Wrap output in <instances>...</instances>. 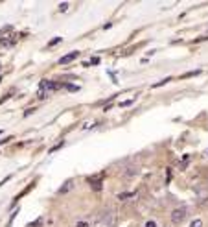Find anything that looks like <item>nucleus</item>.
Returning a JSON list of instances; mask_svg holds the SVG:
<instances>
[{"instance_id": "nucleus-1", "label": "nucleus", "mask_w": 208, "mask_h": 227, "mask_svg": "<svg viewBox=\"0 0 208 227\" xmlns=\"http://www.w3.org/2000/svg\"><path fill=\"white\" fill-rule=\"evenodd\" d=\"M92 227H116V211L114 209H103L96 216Z\"/></svg>"}, {"instance_id": "nucleus-2", "label": "nucleus", "mask_w": 208, "mask_h": 227, "mask_svg": "<svg viewBox=\"0 0 208 227\" xmlns=\"http://www.w3.org/2000/svg\"><path fill=\"white\" fill-rule=\"evenodd\" d=\"M186 216H188V209H186V207H177V209L171 211V222H173L175 225L182 224V222L186 220Z\"/></svg>"}, {"instance_id": "nucleus-3", "label": "nucleus", "mask_w": 208, "mask_h": 227, "mask_svg": "<svg viewBox=\"0 0 208 227\" xmlns=\"http://www.w3.org/2000/svg\"><path fill=\"white\" fill-rule=\"evenodd\" d=\"M138 174H140V166H136V164H129L122 170V177H125V179H133Z\"/></svg>"}, {"instance_id": "nucleus-4", "label": "nucleus", "mask_w": 208, "mask_h": 227, "mask_svg": "<svg viewBox=\"0 0 208 227\" xmlns=\"http://www.w3.org/2000/svg\"><path fill=\"white\" fill-rule=\"evenodd\" d=\"M195 196H197V201H206L208 200V185H197L194 188Z\"/></svg>"}, {"instance_id": "nucleus-5", "label": "nucleus", "mask_w": 208, "mask_h": 227, "mask_svg": "<svg viewBox=\"0 0 208 227\" xmlns=\"http://www.w3.org/2000/svg\"><path fill=\"white\" fill-rule=\"evenodd\" d=\"M76 57H79V52L76 50V52H70V54H66V55H63L61 59H59V65H68L70 61H74Z\"/></svg>"}, {"instance_id": "nucleus-6", "label": "nucleus", "mask_w": 208, "mask_h": 227, "mask_svg": "<svg viewBox=\"0 0 208 227\" xmlns=\"http://www.w3.org/2000/svg\"><path fill=\"white\" fill-rule=\"evenodd\" d=\"M76 187V183H74V179H68V181H65V185L59 188V194H68L72 188Z\"/></svg>"}, {"instance_id": "nucleus-7", "label": "nucleus", "mask_w": 208, "mask_h": 227, "mask_svg": "<svg viewBox=\"0 0 208 227\" xmlns=\"http://www.w3.org/2000/svg\"><path fill=\"white\" fill-rule=\"evenodd\" d=\"M129 198H135V194L133 192H122V194H118V200L120 201H127Z\"/></svg>"}, {"instance_id": "nucleus-8", "label": "nucleus", "mask_w": 208, "mask_h": 227, "mask_svg": "<svg viewBox=\"0 0 208 227\" xmlns=\"http://www.w3.org/2000/svg\"><path fill=\"white\" fill-rule=\"evenodd\" d=\"M190 227H203V220H201V218L192 220V222H190Z\"/></svg>"}, {"instance_id": "nucleus-9", "label": "nucleus", "mask_w": 208, "mask_h": 227, "mask_svg": "<svg viewBox=\"0 0 208 227\" xmlns=\"http://www.w3.org/2000/svg\"><path fill=\"white\" fill-rule=\"evenodd\" d=\"M74 227H92L90 225V222H85V220H79V222H76V225Z\"/></svg>"}, {"instance_id": "nucleus-10", "label": "nucleus", "mask_w": 208, "mask_h": 227, "mask_svg": "<svg viewBox=\"0 0 208 227\" xmlns=\"http://www.w3.org/2000/svg\"><path fill=\"white\" fill-rule=\"evenodd\" d=\"M144 227H159V224H157V220H147L144 224Z\"/></svg>"}, {"instance_id": "nucleus-11", "label": "nucleus", "mask_w": 208, "mask_h": 227, "mask_svg": "<svg viewBox=\"0 0 208 227\" xmlns=\"http://www.w3.org/2000/svg\"><path fill=\"white\" fill-rule=\"evenodd\" d=\"M61 41H63L61 37H55V39H52V41L48 43V46H55V44H57V43H61Z\"/></svg>"}, {"instance_id": "nucleus-12", "label": "nucleus", "mask_w": 208, "mask_h": 227, "mask_svg": "<svg viewBox=\"0 0 208 227\" xmlns=\"http://www.w3.org/2000/svg\"><path fill=\"white\" fill-rule=\"evenodd\" d=\"M197 74H199V70H194V72H188V74L181 76V79H184V78H190V76H197Z\"/></svg>"}, {"instance_id": "nucleus-13", "label": "nucleus", "mask_w": 208, "mask_h": 227, "mask_svg": "<svg viewBox=\"0 0 208 227\" xmlns=\"http://www.w3.org/2000/svg\"><path fill=\"white\" fill-rule=\"evenodd\" d=\"M68 6H70V4H66V2L59 4V11H66V9H68Z\"/></svg>"}, {"instance_id": "nucleus-14", "label": "nucleus", "mask_w": 208, "mask_h": 227, "mask_svg": "<svg viewBox=\"0 0 208 227\" xmlns=\"http://www.w3.org/2000/svg\"><path fill=\"white\" fill-rule=\"evenodd\" d=\"M129 105H133V100H127V102H122L120 103V107H129Z\"/></svg>"}, {"instance_id": "nucleus-15", "label": "nucleus", "mask_w": 208, "mask_h": 227, "mask_svg": "<svg viewBox=\"0 0 208 227\" xmlns=\"http://www.w3.org/2000/svg\"><path fill=\"white\" fill-rule=\"evenodd\" d=\"M66 89H68V91H79L77 85H66Z\"/></svg>"}, {"instance_id": "nucleus-16", "label": "nucleus", "mask_w": 208, "mask_h": 227, "mask_svg": "<svg viewBox=\"0 0 208 227\" xmlns=\"http://www.w3.org/2000/svg\"><path fill=\"white\" fill-rule=\"evenodd\" d=\"M92 187H94V190H100V188H101V185H100L98 181H96V183H92Z\"/></svg>"}, {"instance_id": "nucleus-17", "label": "nucleus", "mask_w": 208, "mask_h": 227, "mask_svg": "<svg viewBox=\"0 0 208 227\" xmlns=\"http://www.w3.org/2000/svg\"><path fill=\"white\" fill-rule=\"evenodd\" d=\"M205 205H206V207H208V200H206V201H205Z\"/></svg>"}]
</instances>
